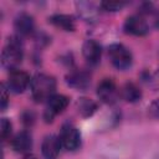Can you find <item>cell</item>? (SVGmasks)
I'll return each mask as SVG.
<instances>
[{"label":"cell","instance_id":"obj_13","mask_svg":"<svg viewBox=\"0 0 159 159\" xmlns=\"http://www.w3.org/2000/svg\"><path fill=\"white\" fill-rule=\"evenodd\" d=\"M11 147L16 153H21L25 154L27 152L31 150L32 148V137L27 130H22L19 132L11 142Z\"/></svg>","mask_w":159,"mask_h":159},{"label":"cell","instance_id":"obj_8","mask_svg":"<svg viewBox=\"0 0 159 159\" xmlns=\"http://www.w3.org/2000/svg\"><path fill=\"white\" fill-rule=\"evenodd\" d=\"M66 83L78 91H84L91 84V75L84 70H72L66 75Z\"/></svg>","mask_w":159,"mask_h":159},{"label":"cell","instance_id":"obj_6","mask_svg":"<svg viewBox=\"0 0 159 159\" xmlns=\"http://www.w3.org/2000/svg\"><path fill=\"white\" fill-rule=\"evenodd\" d=\"M29 84H31V78L27 72L21 70H14L10 72L7 78V89L14 93H22Z\"/></svg>","mask_w":159,"mask_h":159},{"label":"cell","instance_id":"obj_10","mask_svg":"<svg viewBox=\"0 0 159 159\" xmlns=\"http://www.w3.org/2000/svg\"><path fill=\"white\" fill-rule=\"evenodd\" d=\"M62 148L60 137L55 134L46 135L41 144V152L45 159H57L60 155V150Z\"/></svg>","mask_w":159,"mask_h":159},{"label":"cell","instance_id":"obj_14","mask_svg":"<svg viewBox=\"0 0 159 159\" xmlns=\"http://www.w3.org/2000/svg\"><path fill=\"white\" fill-rule=\"evenodd\" d=\"M76 7L78 11V15L87 22H93L96 21L98 16V9L93 2L88 1H78L76 2Z\"/></svg>","mask_w":159,"mask_h":159},{"label":"cell","instance_id":"obj_15","mask_svg":"<svg viewBox=\"0 0 159 159\" xmlns=\"http://www.w3.org/2000/svg\"><path fill=\"white\" fill-rule=\"evenodd\" d=\"M48 21L55 25L56 27H60L65 31H73L76 29V24H75V19L70 15H65V14H56L52 15L51 17H48Z\"/></svg>","mask_w":159,"mask_h":159},{"label":"cell","instance_id":"obj_18","mask_svg":"<svg viewBox=\"0 0 159 159\" xmlns=\"http://www.w3.org/2000/svg\"><path fill=\"white\" fill-rule=\"evenodd\" d=\"M12 132V124L7 118H1L0 123V133H1V139L6 140Z\"/></svg>","mask_w":159,"mask_h":159},{"label":"cell","instance_id":"obj_12","mask_svg":"<svg viewBox=\"0 0 159 159\" xmlns=\"http://www.w3.org/2000/svg\"><path fill=\"white\" fill-rule=\"evenodd\" d=\"M14 27L17 32V36H29L34 32V29H35L34 17L30 14L21 12L16 16L14 21Z\"/></svg>","mask_w":159,"mask_h":159},{"label":"cell","instance_id":"obj_9","mask_svg":"<svg viewBox=\"0 0 159 159\" xmlns=\"http://www.w3.org/2000/svg\"><path fill=\"white\" fill-rule=\"evenodd\" d=\"M124 31L133 36H144L148 34L149 26L140 15H132L124 21Z\"/></svg>","mask_w":159,"mask_h":159},{"label":"cell","instance_id":"obj_1","mask_svg":"<svg viewBox=\"0 0 159 159\" xmlns=\"http://www.w3.org/2000/svg\"><path fill=\"white\" fill-rule=\"evenodd\" d=\"M31 96L37 103L47 102L53 94L56 89V80L46 73H36L31 78Z\"/></svg>","mask_w":159,"mask_h":159},{"label":"cell","instance_id":"obj_23","mask_svg":"<svg viewBox=\"0 0 159 159\" xmlns=\"http://www.w3.org/2000/svg\"><path fill=\"white\" fill-rule=\"evenodd\" d=\"M22 159H37V158L34 157V155H26V157H24Z\"/></svg>","mask_w":159,"mask_h":159},{"label":"cell","instance_id":"obj_19","mask_svg":"<svg viewBox=\"0 0 159 159\" xmlns=\"http://www.w3.org/2000/svg\"><path fill=\"white\" fill-rule=\"evenodd\" d=\"M125 5H127V2H123V1H103V2H101V7L106 11H118V10H122Z\"/></svg>","mask_w":159,"mask_h":159},{"label":"cell","instance_id":"obj_21","mask_svg":"<svg viewBox=\"0 0 159 159\" xmlns=\"http://www.w3.org/2000/svg\"><path fill=\"white\" fill-rule=\"evenodd\" d=\"M148 83H149L155 91L159 89V68H158L154 73H152V75L148 77Z\"/></svg>","mask_w":159,"mask_h":159},{"label":"cell","instance_id":"obj_11","mask_svg":"<svg viewBox=\"0 0 159 159\" xmlns=\"http://www.w3.org/2000/svg\"><path fill=\"white\" fill-rule=\"evenodd\" d=\"M82 55L89 66H96L101 61L102 47L97 41L87 40V41H84V43L82 46Z\"/></svg>","mask_w":159,"mask_h":159},{"label":"cell","instance_id":"obj_5","mask_svg":"<svg viewBox=\"0 0 159 159\" xmlns=\"http://www.w3.org/2000/svg\"><path fill=\"white\" fill-rule=\"evenodd\" d=\"M97 96L102 102L107 104H113L118 99L119 91L113 80L103 78L97 86Z\"/></svg>","mask_w":159,"mask_h":159},{"label":"cell","instance_id":"obj_22","mask_svg":"<svg viewBox=\"0 0 159 159\" xmlns=\"http://www.w3.org/2000/svg\"><path fill=\"white\" fill-rule=\"evenodd\" d=\"M9 104V92L5 86H1V111H5Z\"/></svg>","mask_w":159,"mask_h":159},{"label":"cell","instance_id":"obj_4","mask_svg":"<svg viewBox=\"0 0 159 159\" xmlns=\"http://www.w3.org/2000/svg\"><path fill=\"white\" fill-rule=\"evenodd\" d=\"M60 140H61L62 148H65L66 150L73 152L78 149L81 145V133L73 124L65 123L61 128Z\"/></svg>","mask_w":159,"mask_h":159},{"label":"cell","instance_id":"obj_2","mask_svg":"<svg viewBox=\"0 0 159 159\" xmlns=\"http://www.w3.org/2000/svg\"><path fill=\"white\" fill-rule=\"evenodd\" d=\"M22 58H24V43L20 36H10L1 53L2 67L10 70V72L17 70V66L22 62Z\"/></svg>","mask_w":159,"mask_h":159},{"label":"cell","instance_id":"obj_3","mask_svg":"<svg viewBox=\"0 0 159 159\" xmlns=\"http://www.w3.org/2000/svg\"><path fill=\"white\" fill-rule=\"evenodd\" d=\"M108 57L113 67L119 71H125L132 67L133 56L128 47L122 43H113L108 47Z\"/></svg>","mask_w":159,"mask_h":159},{"label":"cell","instance_id":"obj_20","mask_svg":"<svg viewBox=\"0 0 159 159\" xmlns=\"http://www.w3.org/2000/svg\"><path fill=\"white\" fill-rule=\"evenodd\" d=\"M148 113L152 118L159 119V98H157L150 103V106L148 107Z\"/></svg>","mask_w":159,"mask_h":159},{"label":"cell","instance_id":"obj_16","mask_svg":"<svg viewBox=\"0 0 159 159\" xmlns=\"http://www.w3.org/2000/svg\"><path fill=\"white\" fill-rule=\"evenodd\" d=\"M122 97L127 102H129V103H135V102L140 101V98H142V91H140V88L135 83L128 82L122 88Z\"/></svg>","mask_w":159,"mask_h":159},{"label":"cell","instance_id":"obj_17","mask_svg":"<svg viewBox=\"0 0 159 159\" xmlns=\"http://www.w3.org/2000/svg\"><path fill=\"white\" fill-rule=\"evenodd\" d=\"M77 109L78 113H81V116L83 117H89L92 116L96 109H97V104L91 99V98H80L77 102Z\"/></svg>","mask_w":159,"mask_h":159},{"label":"cell","instance_id":"obj_7","mask_svg":"<svg viewBox=\"0 0 159 159\" xmlns=\"http://www.w3.org/2000/svg\"><path fill=\"white\" fill-rule=\"evenodd\" d=\"M68 106V98L63 94H53L46 102V111H45V119L46 122H52L53 117L62 113Z\"/></svg>","mask_w":159,"mask_h":159}]
</instances>
